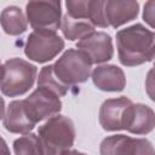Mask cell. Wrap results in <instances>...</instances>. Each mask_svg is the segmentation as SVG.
<instances>
[{
	"label": "cell",
	"mask_w": 155,
	"mask_h": 155,
	"mask_svg": "<svg viewBox=\"0 0 155 155\" xmlns=\"http://www.w3.org/2000/svg\"><path fill=\"white\" fill-rule=\"evenodd\" d=\"M101 155H155L153 143L147 138H133L126 134L105 137L99 145Z\"/></svg>",
	"instance_id": "obj_8"
},
{
	"label": "cell",
	"mask_w": 155,
	"mask_h": 155,
	"mask_svg": "<svg viewBox=\"0 0 155 155\" xmlns=\"http://www.w3.org/2000/svg\"><path fill=\"white\" fill-rule=\"evenodd\" d=\"M76 50L82 51L92 64H102L114 56L111 36L105 31H93L76 42Z\"/></svg>",
	"instance_id": "obj_9"
},
{
	"label": "cell",
	"mask_w": 155,
	"mask_h": 155,
	"mask_svg": "<svg viewBox=\"0 0 155 155\" xmlns=\"http://www.w3.org/2000/svg\"><path fill=\"white\" fill-rule=\"evenodd\" d=\"M0 68H1V63H0Z\"/></svg>",
	"instance_id": "obj_24"
},
{
	"label": "cell",
	"mask_w": 155,
	"mask_h": 155,
	"mask_svg": "<svg viewBox=\"0 0 155 155\" xmlns=\"http://www.w3.org/2000/svg\"><path fill=\"white\" fill-rule=\"evenodd\" d=\"M93 85L105 92H120L126 87L124 70L115 64H103L94 68L91 73Z\"/></svg>",
	"instance_id": "obj_14"
},
{
	"label": "cell",
	"mask_w": 155,
	"mask_h": 155,
	"mask_svg": "<svg viewBox=\"0 0 155 155\" xmlns=\"http://www.w3.org/2000/svg\"><path fill=\"white\" fill-rule=\"evenodd\" d=\"M52 67L56 79L69 88L73 85L87 81L91 75L92 63L82 51L68 48Z\"/></svg>",
	"instance_id": "obj_4"
},
{
	"label": "cell",
	"mask_w": 155,
	"mask_h": 155,
	"mask_svg": "<svg viewBox=\"0 0 155 155\" xmlns=\"http://www.w3.org/2000/svg\"><path fill=\"white\" fill-rule=\"evenodd\" d=\"M15 155H44V150L38 134L27 133L13 142Z\"/></svg>",
	"instance_id": "obj_18"
},
{
	"label": "cell",
	"mask_w": 155,
	"mask_h": 155,
	"mask_svg": "<svg viewBox=\"0 0 155 155\" xmlns=\"http://www.w3.org/2000/svg\"><path fill=\"white\" fill-rule=\"evenodd\" d=\"M132 101L126 96L105 99L99 109V125L103 130L114 132L124 130L127 109Z\"/></svg>",
	"instance_id": "obj_10"
},
{
	"label": "cell",
	"mask_w": 155,
	"mask_h": 155,
	"mask_svg": "<svg viewBox=\"0 0 155 155\" xmlns=\"http://www.w3.org/2000/svg\"><path fill=\"white\" fill-rule=\"evenodd\" d=\"M61 155H86V154L79 150H75V149H68V150H64Z\"/></svg>",
	"instance_id": "obj_22"
},
{
	"label": "cell",
	"mask_w": 155,
	"mask_h": 155,
	"mask_svg": "<svg viewBox=\"0 0 155 155\" xmlns=\"http://www.w3.org/2000/svg\"><path fill=\"white\" fill-rule=\"evenodd\" d=\"M0 24L4 31L11 36L23 34L28 28L27 18L18 6H7L0 13Z\"/></svg>",
	"instance_id": "obj_16"
},
{
	"label": "cell",
	"mask_w": 155,
	"mask_h": 155,
	"mask_svg": "<svg viewBox=\"0 0 155 155\" xmlns=\"http://www.w3.org/2000/svg\"><path fill=\"white\" fill-rule=\"evenodd\" d=\"M119 61L125 67H137L151 62L155 56V34L142 23H136L116 33Z\"/></svg>",
	"instance_id": "obj_1"
},
{
	"label": "cell",
	"mask_w": 155,
	"mask_h": 155,
	"mask_svg": "<svg viewBox=\"0 0 155 155\" xmlns=\"http://www.w3.org/2000/svg\"><path fill=\"white\" fill-rule=\"evenodd\" d=\"M22 101L27 114L35 125L59 114L62 110V102L59 97L42 87H38Z\"/></svg>",
	"instance_id": "obj_7"
},
{
	"label": "cell",
	"mask_w": 155,
	"mask_h": 155,
	"mask_svg": "<svg viewBox=\"0 0 155 155\" xmlns=\"http://www.w3.org/2000/svg\"><path fill=\"white\" fill-rule=\"evenodd\" d=\"M139 2L134 0H104V15L109 27H119L137 18Z\"/></svg>",
	"instance_id": "obj_13"
},
{
	"label": "cell",
	"mask_w": 155,
	"mask_h": 155,
	"mask_svg": "<svg viewBox=\"0 0 155 155\" xmlns=\"http://www.w3.org/2000/svg\"><path fill=\"white\" fill-rule=\"evenodd\" d=\"M64 46V40L56 31L34 30L25 40L24 54L36 63H46L62 52Z\"/></svg>",
	"instance_id": "obj_5"
},
{
	"label": "cell",
	"mask_w": 155,
	"mask_h": 155,
	"mask_svg": "<svg viewBox=\"0 0 155 155\" xmlns=\"http://www.w3.org/2000/svg\"><path fill=\"white\" fill-rule=\"evenodd\" d=\"M154 6L155 2L150 0L144 5V11H143V19L150 25V28H154Z\"/></svg>",
	"instance_id": "obj_20"
},
{
	"label": "cell",
	"mask_w": 155,
	"mask_h": 155,
	"mask_svg": "<svg viewBox=\"0 0 155 155\" xmlns=\"http://www.w3.org/2000/svg\"><path fill=\"white\" fill-rule=\"evenodd\" d=\"M75 126L68 116L57 114L38 128L44 155H61L73 147L75 140Z\"/></svg>",
	"instance_id": "obj_2"
},
{
	"label": "cell",
	"mask_w": 155,
	"mask_h": 155,
	"mask_svg": "<svg viewBox=\"0 0 155 155\" xmlns=\"http://www.w3.org/2000/svg\"><path fill=\"white\" fill-rule=\"evenodd\" d=\"M38 87H42L46 88L53 93H56L58 97H63L68 93V87L62 85L54 76L53 74V67L52 64L45 65L40 73H39V78H38Z\"/></svg>",
	"instance_id": "obj_19"
},
{
	"label": "cell",
	"mask_w": 155,
	"mask_h": 155,
	"mask_svg": "<svg viewBox=\"0 0 155 155\" xmlns=\"http://www.w3.org/2000/svg\"><path fill=\"white\" fill-rule=\"evenodd\" d=\"M2 125L8 132L18 134H27L35 127V124L31 121L24 109L22 99L10 102L2 117Z\"/></svg>",
	"instance_id": "obj_15"
},
{
	"label": "cell",
	"mask_w": 155,
	"mask_h": 155,
	"mask_svg": "<svg viewBox=\"0 0 155 155\" xmlns=\"http://www.w3.org/2000/svg\"><path fill=\"white\" fill-rule=\"evenodd\" d=\"M67 15L73 18L85 19L94 27L108 28L104 15V0H67Z\"/></svg>",
	"instance_id": "obj_11"
},
{
	"label": "cell",
	"mask_w": 155,
	"mask_h": 155,
	"mask_svg": "<svg viewBox=\"0 0 155 155\" xmlns=\"http://www.w3.org/2000/svg\"><path fill=\"white\" fill-rule=\"evenodd\" d=\"M4 115H5V101L0 96V120L4 117Z\"/></svg>",
	"instance_id": "obj_23"
},
{
	"label": "cell",
	"mask_w": 155,
	"mask_h": 155,
	"mask_svg": "<svg viewBox=\"0 0 155 155\" xmlns=\"http://www.w3.org/2000/svg\"><path fill=\"white\" fill-rule=\"evenodd\" d=\"M38 69L22 58H10L0 68V91L6 97L25 94L34 85Z\"/></svg>",
	"instance_id": "obj_3"
},
{
	"label": "cell",
	"mask_w": 155,
	"mask_h": 155,
	"mask_svg": "<svg viewBox=\"0 0 155 155\" xmlns=\"http://www.w3.org/2000/svg\"><path fill=\"white\" fill-rule=\"evenodd\" d=\"M155 113L151 107L143 103H131L124 124V130L133 134H148L154 130Z\"/></svg>",
	"instance_id": "obj_12"
},
{
	"label": "cell",
	"mask_w": 155,
	"mask_h": 155,
	"mask_svg": "<svg viewBox=\"0 0 155 155\" xmlns=\"http://www.w3.org/2000/svg\"><path fill=\"white\" fill-rule=\"evenodd\" d=\"M27 22L34 30L56 31L61 28L62 4L61 1H29L25 5Z\"/></svg>",
	"instance_id": "obj_6"
},
{
	"label": "cell",
	"mask_w": 155,
	"mask_h": 155,
	"mask_svg": "<svg viewBox=\"0 0 155 155\" xmlns=\"http://www.w3.org/2000/svg\"><path fill=\"white\" fill-rule=\"evenodd\" d=\"M61 30L63 33V36L68 39L69 41L81 40L85 36L90 35L94 31V25L85 19L73 18L69 15H64L61 21Z\"/></svg>",
	"instance_id": "obj_17"
},
{
	"label": "cell",
	"mask_w": 155,
	"mask_h": 155,
	"mask_svg": "<svg viewBox=\"0 0 155 155\" xmlns=\"http://www.w3.org/2000/svg\"><path fill=\"white\" fill-rule=\"evenodd\" d=\"M0 155H11L10 148L6 143V140L0 136Z\"/></svg>",
	"instance_id": "obj_21"
}]
</instances>
